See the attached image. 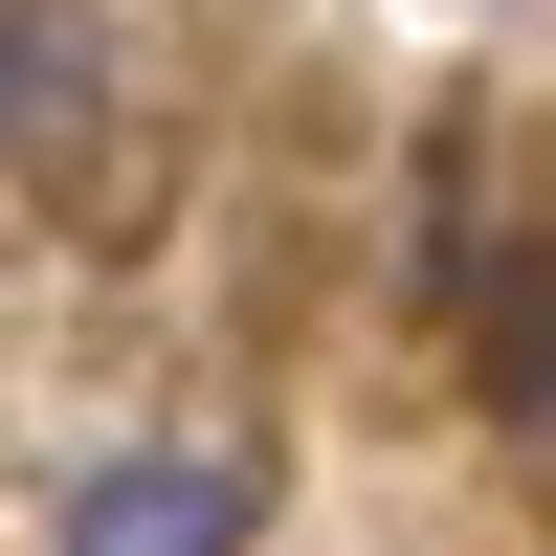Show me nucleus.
Wrapping results in <instances>:
<instances>
[{"label":"nucleus","mask_w":556,"mask_h":556,"mask_svg":"<svg viewBox=\"0 0 556 556\" xmlns=\"http://www.w3.org/2000/svg\"><path fill=\"white\" fill-rule=\"evenodd\" d=\"M245 513H267L245 468H201V445H156V468H112V490L67 513V556H245Z\"/></svg>","instance_id":"obj_2"},{"label":"nucleus","mask_w":556,"mask_h":556,"mask_svg":"<svg viewBox=\"0 0 556 556\" xmlns=\"http://www.w3.org/2000/svg\"><path fill=\"white\" fill-rule=\"evenodd\" d=\"M0 156H23L45 223L134 201V112H112V23H89V0H0Z\"/></svg>","instance_id":"obj_1"}]
</instances>
